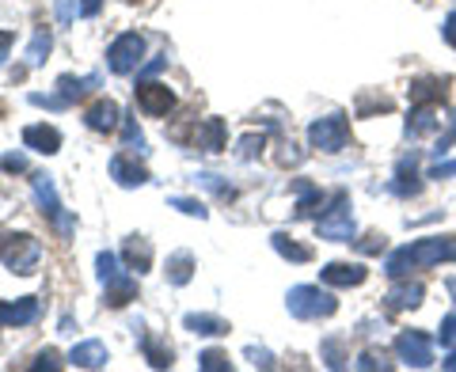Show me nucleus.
I'll list each match as a JSON object with an SVG mask.
<instances>
[{
	"label": "nucleus",
	"instance_id": "2",
	"mask_svg": "<svg viewBox=\"0 0 456 372\" xmlns=\"http://www.w3.org/2000/svg\"><path fill=\"white\" fill-rule=\"evenodd\" d=\"M95 270H99V281H103V300H107V308H126V304H130V300L137 296V281L118 266V255L99 251V255H95Z\"/></svg>",
	"mask_w": 456,
	"mask_h": 372
},
{
	"label": "nucleus",
	"instance_id": "3",
	"mask_svg": "<svg viewBox=\"0 0 456 372\" xmlns=\"http://www.w3.org/2000/svg\"><path fill=\"white\" fill-rule=\"evenodd\" d=\"M285 308H289L293 319H327L338 311V300L320 285H293L289 296H285Z\"/></svg>",
	"mask_w": 456,
	"mask_h": 372
},
{
	"label": "nucleus",
	"instance_id": "30",
	"mask_svg": "<svg viewBox=\"0 0 456 372\" xmlns=\"http://www.w3.org/2000/svg\"><path fill=\"white\" fill-rule=\"evenodd\" d=\"M122 149H134L137 156H145V133L137 130V122L134 118H122Z\"/></svg>",
	"mask_w": 456,
	"mask_h": 372
},
{
	"label": "nucleus",
	"instance_id": "19",
	"mask_svg": "<svg viewBox=\"0 0 456 372\" xmlns=\"http://www.w3.org/2000/svg\"><path fill=\"white\" fill-rule=\"evenodd\" d=\"M23 145L42 152V156H53V152H61V133H57L53 125H27V130H23Z\"/></svg>",
	"mask_w": 456,
	"mask_h": 372
},
{
	"label": "nucleus",
	"instance_id": "24",
	"mask_svg": "<svg viewBox=\"0 0 456 372\" xmlns=\"http://www.w3.org/2000/svg\"><path fill=\"white\" fill-rule=\"evenodd\" d=\"M441 125L437 118V107H411V118H407V137H426Z\"/></svg>",
	"mask_w": 456,
	"mask_h": 372
},
{
	"label": "nucleus",
	"instance_id": "9",
	"mask_svg": "<svg viewBox=\"0 0 456 372\" xmlns=\"http://www.w3.org/2000/svg\"><path fill=\"white\" fill-rule=\"evenodd\" d=\"M141 57H145V38L130 31V35H118V38L110 42L107 65H110V73L126 77V73H134V69L141 65Z\"/></svg>",
	"mask_w": 456,
	"mask_h": 372
},
{
	"label": "nucleus",
	"instance_id": "40",
	"mask_svg": "<svg viewBox=\"0 0 456 372\" xmlns=\"http://www.w3.org/2000/svg\"><path fill=\"white\" fill-rule=\"evenodd\" d=\"M0 167L16 171V175H20V171H27V156L23 152H4V156H0Z\"/></svg>",
	"mask_w": 456,
	"mask_h": 372
},
{
	"label": "nucleus",
	"instance_id": "51",
	"mask_svg": "<svg viewBox=\"0 0 456 372\" xmlns=\"http://www.w3.org/2000/svg\"><path fill=\"white\" fill-rule=\"evenodd\" d=\"M445 289H449V293H452V300H456V278H449V281H445Z\"/></svg>",
	"mask_w": 456,
	"mask_h": 372
},
{
	"label": "nucleus",
	"instance_id": "43",
	"mask_svg": "<svg viewBox=\"0 0 456 372\" xmlns=\"http://www.w3.org/2000/svg\"><path fill=\"white\" fill-rule=\"evenodd\" d=\"M441 35H445V42L456 50V12H449V16H445V27H441Z\"/></svg>",
	"mask_w": 456,
	"mask_h": 372
},
{
	"label": "nucleus",
	"instance_id": "44",
	"mask_svg": "<svg viewBox=\"0 0 456 372\" xmlns=\"http://www.w3.org/2000/svg\"><path fill=\"white\" fill-rule=\"evenodd\" d=\"M35 368H61V361H57V353H53V350H42V353H38V361H35Z\"/></svg>",
	"mask_w": 456,
	"mask_h": 372
},
{
	"label": "nucleus",
	"instance_id": "31",
	"mask_svg": "<svg viewBox=\"0 0 456 372\" xmlns=\"http://www.w3.org/2000/svg\"><path fill=\"white\" fill-rule=\"evenodd\" d=\"M263 149H266L263 133H248V137L236 141V156H240V160H255V156H263Z\"/></svg>",
	"mask_w": 456,
	"mask_h": 372
},
{
	"label": "nucleus",
	"instance_id": "6",
	"mask_svg": "<svg viewBox=\"0 0 456 372\" xmlns=\"http://www.w3.org/2000/svg\"><path fill=\"white\" fill-rule=\"evenodd\" d=\"M320 239H331V243H354V232H358V224H354V213H350V198L346 190L335 194L331 209L320 217Z\"/></svg>",
	"mask_w": 456,
	"mask_h": 372
},
{
	"label": "nucleus",
	"instance_id": "23",
	"mask_svg": "<svg viewBox=\"0 0 456 372\" xmlns=\"http://www.w3.org/2000/svg\"><path fill=\"white\" fill-rule=\"evenodd\" d=\"M183 327H187L191 335H202V338H221L228 335V323L221 316H209V311H191L187 319H183Z\"/></svg>",
	"mask_w": 456,
	"mask_h": 372
},
{
	"label": "nucleus",
	"instance_id": "46",
	"mask_svg": "<svg viewBox=\"0 0 456 372\" xmlns=\"http://www.w3.org/2000/svg\"><path fill=\"white\" fill-rule=\"evenodd\" d=\"M99 8H103V0H80V16L84 20H95Z\"/></svg>",
	"mask_w": 456,
	"mask_h": 372
},
{
	"label": "nucleus",
	"instance_id": "1",
	"mask_svg": "<svg viewBox=\"0 0 456 372\" xmlns=\"http://www.w3.org/2000/svg\"><path fill=\"white\" fill-rule=\"evenodd\" d=\"M437 263H456V236H426L419 243H407V247L392 251L388 263H384V274L399 281L411 270H426Z\"/></svg>",
	"mask_w": 456,
	"mask_h": 372
},
{
	"label": "nucleus",
	"instance_id": "7",
	"mask_svg": "<svg viewBox=\"0 0 456 372\" xmlns=\"http://www.w3.org/2000/svg\"><path fill=\"white\" fill-rule=\"evenodd\" d=\"M35 206L61 236H73V217L65 213V206H61V198H57V186H53L50 175H35Z\"/></svg>",
	"mask_w": 456,
	"mask_h": 372
},
{
	"label": "nucleus",
	"instance_id": "41",
	"mask_svg": "<svg viewBox=\"0 0 456 372\" xmlns=\"http://www.w3.org/2000/svg\"><path fill=\"white\" fill-rule=\"evenodd\" d=\"M73 8H77V0H57V23L61 27L73 23Z\"/></svg>",
	"mask_w": 456,
	"mask_h": 372
},
{
	"label": "nucleus",
	"instance_id": "32",
	"mask_svg": "<svg viewBox=\"0 0 456 372\" xmlns=\"http://www.w3.org/2000/svg\"><path fill=\"white\" fill-rule=\"evenodd\" d=\"M198 368L202 372H228L232 361H228V353H221V350H206L202 357H198Z\"/></svg>",
	"mask_w": 456,
	"mask_h": 372
},
{
	"label": "nucleus",
	"instance_id": "20",
	"mask_svg": "<svg viewBox=\"0 0 456 372\" xmlns=\"http://www.w3.org/2000/svg\"><path fill=\"white\" fill-rule=\"evenodd\" d=\"M122 259L130 270H137V274H149L152 270V243L145 236H130L126 247H122Z\"/></svg>",
	"mask_w": 456,
	"mask_h": 372
},
{
	"label": "nucleus",
	"instance_id": "12",
	"mask_svg": "<svg viewBox=\"0 0 456 372\" xmlns=\"http://www.w3.org/2000/svg\"><path fill=\"white\" fill-rule=\"evenodd\" d=\"M137 107L152 114V118H160V114L175 107V95H171V88L160 80H137Z\"/></svg>",
	"mask_w": 456,
	"mask_h": 372
},
{
	"label": "nucleus",
	"instance_id": "45",
	"mask_svg": "<svg viewBox=\"0 0 456 372\" xmlns=\"http://www.w3.org/2000/svg\"><path fill=\"white\" fill-rule=\"evenodd\" d=\"M449 175H456V160H449V164H434V167H430V179H449Z\"/></svg>",
	"mask_w": 456,
	"mask_h": 372
},
{
	"label": "nucleus",
	"instance_id": "34",
	"mask_svg": "<svg viewBox=\"0 0 456 372\" xmlns=\"http://www.w3.org/2000/svg\"><path fill=\"white\" fill-rule=\"evenodd\" d=\"M320 353H323L327 368H342V365H346V357H342V342H338V338H327L323 346H320Z\"/></svg>",
	"mask_w": 456,
	"mask_h": 372
},
{
	"label": "nucleus",
	"instance_id": "16",
	"mask_svg": "<svg viewBox=\"0 0 456 372\" xmlns=\"http://www.w3.org/2000/svg\"><path fill=\"white\" fill-rule=\"evenodd\" d=\"M419 152H411V156H403L399 160V167H395V179H392V194H399V198H415L419 190H422V182H419Z\"/></svg>",
	"mask_w": 456,
	"mask_h": 372
},
{
	"label": "nucleus",
	"instance_id": "15",
	"mask_svg": "<svg viewBox=\"0 0 456 372\" xmlns=\"http://www.w3.org/2000/svg\"><path fill=\"white\" fill-rule=\"evenodd\" d=\"M38 319V296H20V300H0V323L8 327H27Z\"/></svg>",
	"mask_w": 456,
	"mask_h": 372
},
{
	"label": "nucleus",
	"instance_id": "37",
	"mask_svg": "<svg viewBox=\"0 0 456 372\" xmlns=\"http://www.w3.org/2000/svg\"><path fill=\"white\" fill-rule=\"evenodd\" d=\"M198 182H202L206 190H213L217 198H232V194H236L228 182H221V175H209V171H202V175H198Z\"/></svg>",
	"mask_w": 456,
	"mask_h": 372
},
{
	"label": "nucleus",
	"instance_id": "22",
	"mask_svg": "<svg viewBox=\"0 0 456 372\" xmlns=\"http://www.w3.org/2000/svg\"><path fill=\"white\" fill-rule=\"evenodd\" d=\"M293 194H297V217H316L320 206H323V190L308 179H297L293 182Z\"/></svg>",
	"mask_w": 456,
	"mask_h": 372
},
{
	"label": "nucleus",
	"instance_id": "11",
	"mask_svg": "<svg viewBox=\"0 0 456 372\" xmlns=\"http://www.w3.org/2000/svg\"><path fill=\"white\" fill-rule=\"evenodd\" d=\"M411 107H441L449 99V77H419L407 88Z\"/></svg>",
	"mask_w": 456,
	"mask_h": 372
},
{
	"label": "nucleus",
	"instance_id": "49",
	"mask_svg": "<svg viewBox=\"0 0 456 372\" xmlns=\"http://www.w3.org/2000/svg\"><path fill=\"white\" fill-rule=\"evenodd\" d=\"M441 365H445L449 372H456V346H452V353H449V357H445V361H441Z\"/></svg>",
	"mask_w": 456,
	"mask_h": 372
},
{
	"label": "nucleus",
	"instance_id": "47",
	"mask_svg": "<svg viewBox=\"0 0 456 372\" xmlns=\"http://www.w3.org/2000/svg\"><path fill=\"white\" fill-rule=\"evenodd\" d=\"M354 368H388V365H384V357H377V353H365L362 361H354Z\"/></svg>",
	"mask_w": 456,
	"mask_h": 372
},
{
	"label": "nucleus",
	"instance_id": "14",
	"mask_svg": "<svg viewBox=\"0 0 456 372\" xmlns=\"http://www.w3.org/2000/svg\"><path fill=\"white\" fill-rule=\"evenodd\" d=\"M84 122H88V130H95V133H110V130H118L122 125V110H118L114 99H99V103L88 107Z\"/></svg>",
	"mask_w": 456,
	"mask_h": 372
},
{
	"label": "nucleus",
	"instance_id": "18",
	"mask_svg": "<svg viewBox=\"0 0 456 372\" xmlns=\"http://www.w3.org/2000/svg\"><path fill=\"white\" fill-rule=\"evenodd\" d=\"M224 137H228L224 118H206V122H198V130H194V145L202 152H224Z\"/></svg>",
	"mask_w": 456,
	"mask_h": 372
},
{
	"label": "nucleus",
	"instance_id": "10",
	"mask_svg": "<svg viewBox=\"0 0 456 372\" xmlns=\"http://www.w3.org/2000/svg\"><path fill=\"white\" fill-rule=\"evenodd\" d=\"M395 353H399V361L411 365V368H430L434 365V342L422 331H399L395 335Z\"/></svg>",
	"mask_w": 456,
	"mask_h": 372
},
{
	"label": "nucleus",
	"instance_id": "21",
	"mask_svg": "<svg viewBox=\"0 0 456 372\" xmlns=\"http://www.w3.org/2000/svg\"><path fill=\"white\" fill-rule=\"evenodd\" d=\"M110 361V353L103 342H80V346H73V353H69V365H77V368H103Z\"/></svg>",
	"mask_w": 456,
	"mask_h": 372
},
{
	"label": "nucleus",
	"instance_id": "25",
	"mask_svg": "<svg viewBox=\"0 0 456 372\" xmlns=\"http://www.w3.org/2000/svg\"><path fill=\"white\" fill-rule=\"evenodd\" d=\"M270 243H274V251L281 255V259H289V263H312V247L297 243L289 232H274V236H270Z\"/></svg>",
	"mask_w": 456,
	"mask_h": 372
},
{
	"label": "nucleus",
	"instance_id": "29",
	"mask_svg": "<svg viewBox=\"0 0 456 372\" xmlns=\"http://www.w3.org/2000/svg\"><path fill=\"white\" fill-rule=\"evenodd\" d=\"M141 350H145V357H149V365L152 368H171V346H164L156 335H141Z\"/></svg>",
	"mask_w": 456,
	"mask_h": 372
},
{
	"label": "nucleus",
	"instance_id": "35",
	"mask_svg": "<svg viewBox=\"0 0 456 372\" xmlns=\"http://www.w3.org/2000/svg\"><path fill=\"white\" fill-rule=\"evenodd\" d=\"M354 247H358L362 255H380L384 247H388V236H380V232H369L365 239H354Z\"/></svg>",
	"mask_w": 456,
	"mask_h": 372
},
{
	"label": "nucleus",
	"instance_id": "33",
	"mask_svg": "<svg viewBox=\"0 0 456 372\" xmlns=\"http://www.w3.org/2000/svg\"><path fill=\"white\" fill-rule=\"evenodd\" d=\"M167 206L179 209V213H187V217H198V221L209 217V209H206L202 202H194V198H179V194H175V198H167Z\"/></svg>",
	"mask_w": 456,
	"mask_h": 372
},
{
	"label": "nucleus",
	"instance_id": "8",
	"mask_svg": "<svg viewBox=\"0 0 456 372\" xmlns=\"http://www.w3.org/2000/svg\"><path fill=\"white\" fill-rule=\"evenodd\" d=\"M346 141H350V122L342 114H327V118L308 125V145L320 152H338L346 149Z\"/></svg>",
	"mask_w": 456,
	"mask_h": 372
},
{
	"label": "nucleus",
	"instance_id": "38",
	"mask_svg": "<svg viewBox=\"0 0 456 372\" xmlns=\"http://www.w3.org/2000/svg\"><path fill=\"white\" fill-rule=\"evenodd\" d=\"M244 353H248V361H251L255 368H274V353H270V350H259V346H248Z\"/></svg>",
	"mask_w": 456,
	"mask_h": 372
},
{
	"label": "nucleus",
	"instance_id": "13",
	"mask_svg": "<svg viewBox=\"0 0 456 372\" xmlns=\"http://www.w3.org/2000/svg\"><path fill=\"white\" fill-rule=\"evenodd\" d=\"M365 278H369V270L362 263H327L320 270V281L335 285V289H354V285H362Z\"/></svg>",
	"mask_w": 456,
	"mask_h": 372
},
{
	"label": "nucleus",
	"instance_id": "48",
	"mask_svg": "<svg viewBox=\"0 0 456 372\" xmlns=\"http://www.w3.org/2000/svg\"><path fill=\"white\" fill-rule=\"evenodd\" d=\"M452 145H456V114H452V125H449V133L437 141V152H449Z\"/></svg>",
	"mask_w": 456,
	"mask_h": 372
},
{
	"label": "nucleus",
	"instance_id": "4",
	"mask_svg": "<svg viewBox=\"0 0 456 372\" xmlns=\"http://www.w3.org/2000/svg\"><path fill=\"white\" fill-rule=\"evenodd\" d=\"M0 259L12 274H35L38 270V259H42V243L31 236V232H8L0 236Z\"/></svg>",
	"mask_w": 456,
	"mask_h": 372
},
{
	"label": "nucleus",
	"instance_id": "36",
	"mask_svg": "<svg viewBox=\"0 0 456 372\" xmlns=\"http://www.w3.org/2000/svg\"><path fill=\"white\" fill-rule=\"evenodd\" d=\"M373 110H392V99L388 95H362L358 99V114L365 118V114H373Z\"/></svg>",
	"mask_w": 456,
	"mask_h": 372
},
{
	"label": "nucleus",
	"instance_id": "28",
	"mask_svg": "<svg viewBox=\"0 0 456 372\" xmlns=\"http://www.w3.org/2000/svg\"><path fill=\"white\" fill-rule=\"evenodd\" d=\"M194 278V255L191 251H175L167 259V281L171 285H187Z\"/></svg>",
	"mask_w": 456,
	"mask_h": 372
},
{
	"label": "nucleus",
	"instance_id": "39",
	"mask_svg": "<svg viewBox=\"0 0 456 372\" xmlns=\"http://www.w3.org/2000/svg\"><path fill=\"white\" fill-rule=\"evenodd\" d=\"M437 342H441V346H456V311H452V316H445V319H441Z\"/></svg>",
	"mask_w": 456,
	"mask_h": 372
},
{
	"label": "nucleus",
	"instance_id": "17",
	"mask_svg": "<svg viewBox=\"0 0 456 372\" xmlns=\"http://www.w3.org/2000/svg\"><path fill=\"white\" fill-rule=\"evenodd\" d=\"M110 179L118 186H145L149 182V171L141 167L137 160H130L126 152H114L110 156Z\"/></svg>",
	"mask_w": 456,
	"mask_h": 372
},
{
	"label": "nucleus",
	"instance_id": "26",
	"mask_svg": "<svg viewBox=\"0 0 456 372\" xmlns=\"http://www.w3.org/2000/svg\"><path fill=\"white\" fill-rule=\"evenodd\" d=\"M422 296H426V289L415 281V285H395V289L384 296V300H388V308H392V311H403V308H419V304H422Z\"/></svg>",
	"mask_w": 456,
	"mask_h": 372
},
{
	"label": "nucleus",
	"instance_id": "27",
	"mask_svg": "<svg viewBox=\"0 0 456 372\" xmlns=\"http://www.w3.org/2000/svg\"><path fill=\"white\" fill-rule=\"evenodd\" d=\"M53 50V35H50V27H38V31L31 35V46H27V69H38L42 61H46V53Z\"/></svg>",
	"mask_w": 456,
	"mask_h": 372
},
{
	"label": "nucleus",
	"instance_id": "42",
	"mask_svg": "<svg viewBox=\"0 0 456 372\" xmlns=\"http://www.w3.org/2000/svg\"><path fill=\"white\" fill-rule=\"evenodd\" d=\"M167 57H152V61H145V69H141V80H152L156 73H164Z\"/></svg>",
	"mask_w": 456,
	"mask_h": 372
},
{
	"label": "nucleus",
	"instance_id": "50",
	"mask_svg": "<svg viewBox=\"0 0 456 372\" xmlns=\"http://www.w3.org/2000/svg\"><path fill=\"white\" fill-rule=\"evenodd\" d=\"M8 46H12V38H8V35H0V57L8 53Z\"/></svg>",
	"mask_w": 456,
	"mask_h": 372
},
{
	"label": "nucleus",
	"instance_id": "5",
	"mask_svg": "<svg viewBox=\"0 0 456 372\" xmlns=\"http://www.w3.org/2000/svg\"><path fill=\"white\" fill-rule=\"evenodd\" d=\"M99 84H103V80H99L95 73H88V77H61V80H57V92H50V95L31 92V103L46 107V110H69L73 103H80L84 95H92Z\"/></svg>",
	"mask_w": 456,
	"mask_h": 372
}]
</instances>
